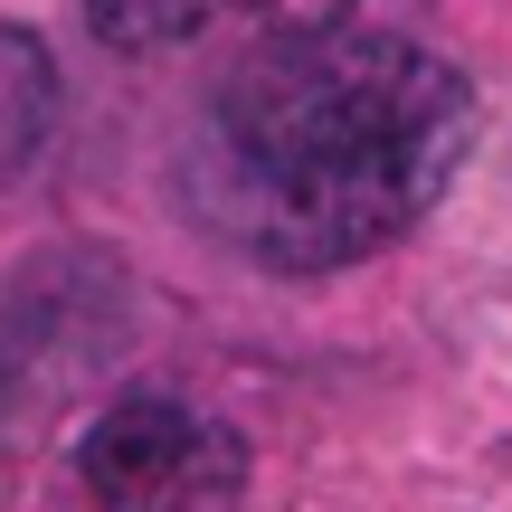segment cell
I'll return each mask as SVG.
<instances>
[{
    "label": "cell",
    "mask_w": 512,
    "mask_h": 512,
    "mask_svg": "<svg viewBox=\"0 0 512 512\" xmlns=\"http://www.w3.org/2000/svg\"><path fill=\"white\" fill-rule=\"evenodd\" d=\"M465 152V86L427 48L342 19H285L190 124V209L275 275L389 247Z\"/></svg>",
    "instance_id": "cell-1"
},
{
    "label": "cell",
    "mask_w": 512,
    "mask_h": 512,
    "mask_svg": "<svg viewBox=\"0 0 512 512\" xmlns=\"http://www.w3.org/2000/svg\"><path fill=\"white\" fill-rule=\"evenodd\" d=\"M86 484L105 503H209L247 484V446L181 399H124L86 427Z\"/></svg>",
    "instance_id": "cell-2"
},
{
    "label": "cell",
    "mask_w": 512,
    "mask_h": 512,
    "mask_svg": "<svg viewBox=\"0 0 512 512\" xmlns=\"http://www.w3.org/2000/svg\"><path fill=\"white\" fill-rule=\"evenodd\" d=\"M219 19H342V0H86V29L105 38L114 57H152V48H181V38L219 29Z\"/></svg>",
    "instance_id": "cell-3"
},
{
    "label": "cell",
    "mask_w": 512,
    "mask_h": 512,
    "mask_svg": "<svg viewBox=\"0 0 512 512\" xmlns=\"http://www.w3.org/2000/svg\"><path fill=\"white\" fill-rule=\"evenodd\" d=\"M48 105H57V86H48V57H38V38L0 29V171H19V162L38 152Z\"/></svg>",
    "instance_id": "cell-4"
}]
</instances>
